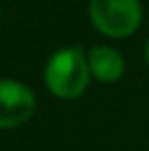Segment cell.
Here are the masks:
<instances>
[{"mask_svg": "<svg viewBox=\"0 0 149 151\" xmlns=\"http://www.w3.org/2000/svg\"><path fill=\"white\" fill-rule=\"evenodd\" d=\"M88 55L82 47H63L57 49L45 63L43 80L53 96L61 100H74L82 96L90 84Z\"/></svg>", "mask_w": 149, "mask_h": 151, "instance_id": "obj_1", "label": "cell"}, {"mask_svg": "<svg viewBox=\"0 0 149 151\" xmlns=\"http://www.w3.org/2000/svg\"><path fill=\"white\" fill-rule=\"evenodd\" d=\"M88 17L104 37L125 39L141 27L143 6L141 0H90Z\"/></svg>", "mask_w": 149, "mask_h": 151, "instance_id": "obj_2", "label": "cell"}, {"mask_svg": "<svg viewBox=\"0 0 149 151\" xmlns=\"http://www.w3.org/2000/svg\"><path fill=\"white\" fill-rule=\"evenodd\" d=\"M35 92L19 80L0 78V129L25 125L35 114Z\"/></svg>", "mask_w": 149, "mask_h": 151, "instance_id": "obj_3", "label": "cell"}, {"mask_svg": "<svg viewBox=\"0 0 149 151\" xmlns=\"http://www.w3.org/2000/svg\"><path fill=\"white\" fill-rule=\"evenodd\" d=\"M88 55V68L92 78H96L102 84H112L121 80L125 74V57L117 49L108 45H98L86 53Z\"/></svg>", "mask_w": 149, "mask_h": 151, "instance_id": "obj_4", "label": "cell"}, {"mask_svg": "<svg viewBox=\"0 0 149 151\" xmlns=\"http://www.w3.org/2000/svg\"><path fill=\"white\" fill-rule=\"evenodd\" d=\"M145 61H147V65H149V39H147V45H145Z\"/></svg>", "mask_w": 149, "mask_h": 151, "instance_id": "obj_5", "label": "cell"}]
</instances>
